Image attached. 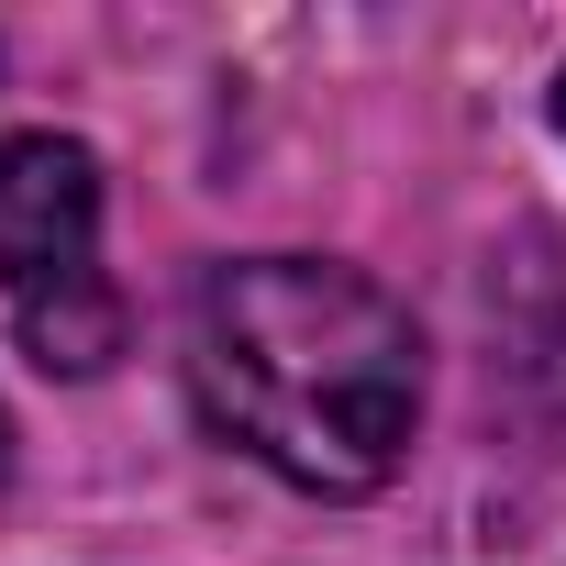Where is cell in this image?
<instances>
[{
    "label": "cell",
    "instance_id": "1",
    "mask_svg": "<svg viewBox=\"0 0 566 566\" xmlns=\"http://www.w3.org/2000/svg\"><path fill=\"white\" fill-rule=\"evenodd\" d=\"M189 400L290 489L367 500L422 422V334L334 255H233L189 301Z\"/></svg>",
    "mask_w": 566,
    "mask_h": 566
},
{
    "label": "cell",
    "instance_id": "2",
    "mask_svg": "<svg viewBox=\"0 0 566 566\" xmlns=\"http://www.w3.org/2000/svg\"><path fill=\"white\" fill-rule=\"evenodd\" d=\"M0 323L45 378L123 356V290L101 266V156L67 134H0Z\"/></svg>",
    "mask_w": 566,
    "mask_h": 566
},
{
    "label": "cell",
    "instance_id": "3",
    "mask_svg": "<svg viewBox=\"0 0 566 566\" xmlns=\"http://www.w3.org/2000/svg\"><path fill=\"white\" fill-rule=\"evenodd\" d=\"M0 489H12V411H0Z\"/></svg>",
    "mask_w": 566,
    "mask_h": 566
},
{
    "label": "cell",
    "instance_id": "4",
    "mask_svg": "<svg viewBox=\"0 0 566 566\" xmlns=\"http://www.w3.org/2000/svg\"><path fill=\"white\" fill-rule=\"evenodd\" d=\"M555 134H566V78H555Z\"/></svg>",
    "mask_w": 566,
    "mask_h": 566
}]
</instances>
